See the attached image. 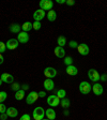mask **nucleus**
<instances>
[{
  "label": "nucleus",
  "instance_id": "9d476101",
  "mask_svg": "<svg viewBox=\"0 0 107 120\" xmlns=\"http://www.w3.org/2000/svg\"><path fill=\"white\" fill-rule=\"evenodd\" d=\"M0 79L2 80L3 82H7V84H11L12 85L14 82V76L10 73H2L1 76H0Z\"/></svg>",
  "mask_w": 107,
  "mask_h": 120
},
{
  "label": "nucleus",
  "instance_id": "58836bf2",
  "mask_svg": "<svg viewBox=\"0 0 107 120\" xmlns=\"http://www.w3.org/2000/svg\"><path fill=\"white\" fill-rule=\"evenodd\" d=\"M3 61H4V59H3V56H2V54H0V64H2Z\"/></svg>",
  "mask_w": 107,
  "mask_h": 120
},
{
  "label": "nucleus",
  "instance_id": "bb28decb",
  "mask_svg": "<svg viewBox=\"0 0 107 120\" xmlns=\"http://www.w3.org/2000/svg\"><path fill=\"white\" fill-rule=\"evenodd\" d=\"M7 98V94L5 91H0V103H3Z\"/></svg>",
  "mask_w": 107,
  "mask_h": 120
},
{
  "label": "nucleus",
  "instance_id": "f8f14e48",
  "mask_svg": "<svg viewBox=\"0 0 107 120\" xmlns=\"http://www.w3.org/2000/svg\"><path fill=\"white\" fill-rule=\"evenodd\" d=\"M45 11L42 10V9H39V10L34 11L33 13V18H34L35 22H41L43 18H45Z\"/></svg>",
  "mask_w": 107,
  "mask_h": 120
},
{
  "label": "nucleus",
  "instance_id": "20e7f679",
  "mask_svg": "<svg viewBox=\"0 0 107 120\" xmlns=\"http://www.w3.org/2000/svg\"><path fill=\"white\" fill-rule=\"evenodd\" d=\"M39 5H40V9H42V10L50 11L54 8V1H52V0H41L39 2Z\"/></svg>",
  "mask_w": 107,
  "mask_h": 120
},
{
  "label": "nucleus",
  "instance_id": "f3484780",
  "mask_svg": "<svg viewBox=\"0 0 107 120\" xmlns=\"http://www.w3.org/2000/svg\"><path fill=\"white\" fill-rule=\"evenodd\" d=\"M5 114L7 115V117L15 118V117H17V115H18V110H17V108H15V107H13V106H11V107L7 108Z\"/></svg>",
  "mask_w": 107,
  "mask_h": 120
},
{
  "label": "nucleus",
  "instance_id": "79ce46f5",
  "mask_svg": "<svg viewBox=\"0 0 107 120\" xmlns=\"http://www.w3.org/2000/svg\"><path fill=\"white\" fill-rule=\"evenodd\" d=\"M2 82H2V80H1V79H0V86L2 85Z\"/></svg>",
  "mask_w": 107,
  "mask_h": 120
},
{
  "label": "nucleus",
  "instance_id": "f03ea898",
  "mask_svg": "<svg viewBox=\"0 0 107 120\" xmlns=\"http://www.w3.org/2000/svg\"><path fill=\"white\" fill-rule=\"evenodd\" d=\"M46 102H47V104L49 105L52 108V107H57V106L60 105V99L56 94H52V95H49V97H47Z\"/></svg>",
  "mask_w": 107,
  "mask_h": 120
},
{
  "label": "nucleus",
  "instance_id": "393cba45",
  "mask_svg": "<svg viewBox=\"0 0 107 120\" xmlns=\"http://www.w3.org/2000/svg\"><path fill=\"white\" fill-rule=\"evenodd\" d=\"M56 95L59 98L60 100H62V99L65 98V95H66V91H65L64 89H59L56 91Z\"/></svg>",
  "mask_w": 107,
  "mask_h": 120
},
{
  "label": "nucleus",
  "instance_id": "39448f33",
  "mask_svg": "<svg viewBox=\"0 0 107 120\" xmlns=\"http://www.w3.org/2000/svg\"><path fill=\"white\" fill-rule=\"evenodd\" d=\"M100 76L101 75L99 74V72L96 70H94V69H89L88 70V77H89V79L91 82H97L100 80Z\"/></svg>",
  "mask_w": 107,
  "mask_h": 120
},
{
  "label": "nucleus",
  "instance_id": "ea45409f",
  "mask_svg": "<svg viewBox=\"0 0 107 120\" xmlns=\"http://www.w3.org/2000/svg\"><path fill=\"white\" fill-rule=\"evenodd\" d=\"M65 1H66V0H57V3H59V4H63V3H65Z\"/></svg>",
  "mask_w": 107,
  "mask_h": 120
},
{
  "label": "nucleus",
  "instance_id": "0eeeda50",
  "mask_svg": "<svg viewBox=\"0 0 107 120\" xmlns=\"http://www.w3.org/2000/svg\"><path fill=\"white\" fill-rule=\"evenodd\" d=\"M7 49H10V50H14L18 47V45H19V42H18L17 39H10V40H7Z\"/></svg>",
  "mask_w": 107,
  "mask_h": 120
},
{
  "label": "nucleus",
  "instance_id": "a211bd4d",
  "mask_svg": "<svg viewBox=\"0 0 107 120\" xmlns=\"http://www.w3.org/2000/svg\"><path fill=\"white\" fill-rule=\"evenodd\" d=\"M9 30H10L12 33H16V34H18V33L20 32V30H22V25H19V24H12V25L9 27Z\"/></svg>",
  "mask_w": 107,
  "mask_h": 120
},
{
  "label": "nucleus",
  "instance_id": "412c9836",
  "mask_svg": "<svg viewBox=\"0 0 107 120\" xmlns=\"http://www.w3.org/2000/svg\"><path fill=\"white\" fill-rule=\"evenodd\" d=\"M31 29H33V26H32V22H25L24 24L22 25V30L24 32H28L30 31Z\"/></svg>",
  "mask_w": 107,
  "mask_h": 120
},
{
  "label": "nucleus",
  "instance_id": "aec40b11",
  "mask_svg": "<svg viewBox=\"0 0 107 120\" xmlns=\"http://www.w3.org/2000/svg\"><path fill=\"white\" fill-rule=\"evenodd\" d=\"M46 17L49 22H55L56 18H57V13H56L55 10H50L48 11V13L46 14Z\"/></svg>",
  "mask_w": 107,
  "mask_h": 120
},
{
  "label": "nucleus",
  "instance_id": "f704fd0d",
  "mask_svg": "<svg viewBox=\"0 0 107 120\" xmlns=\"http://www.w3.org/2000/svg\"><path fill=\"white\" fill-rule=\"evenodd\" d=\"M65 3H66L67 5L72 7V5H74V4H75V1H74V0H66V1H65Z\"/></svg>",
  "mask_w": 107,
  "mask_h": 120
},
{
  "label": "nucleus",
  "instance_id": "72a5a7b5",
  "mask_svg": "<svg viewBox=\"0 0 107 120\" xmlns=\"http://www.w3.org/2000/svg\"><path fill=\"white\" fill-rule=\"evenodd\" d=\"M7 118L9 117H7V115L5 114V112L4 114H0V120H7Z\"/></svg>",
  "mask_w": 107,
  "mask_h": 120
},
{
  "label": "nucleus",
  "instance_id": "473e14b6",
  "mask_svg": "<svg viewBox=\"0 0 107 120\" xmlns=\"http://www.w3.org/2000/svg\"><path fill=\"white\" fill-rule=\"evenodd\" d=\"M7 112V107L3 103H0V114H4Z\"/></svg>",
  "mask_w": 107,
  "mask_h": 120
},
{
  "label": "nucleus",
  "instance_id": "cd10ccee",
  "mask_svg": "<svg viewBox=\"0 0 107 120\" xmlns=\"http://www.w3.org/2000/svg\"><path fill=\"white\" fill-rule=\"evenodd\" d=\"M63 62H64V64L66 65H71V64H73V59H72V57H64V60H63Z\"/></svg>",
  "mask_w": 107,
  "mask_h": 120
},
{
  "label": "nucleus",
  "instance_id": "4468645a",
  "mask_svg": "<svg viewBox=\"0 0 107 120\" xmlns=\"http://www.w3.org/2000/svg\"><path fill=\"white\" fill-rule=\"evenodd\" d=\"M92 91L95 95H101V94H103V92H104V88H103V86L101 85V84L94 82L92 85Z\"/></svg>",
  "mask_w": 107,
  "mask_h": 120
},
{
  "label": "nucleus",
  "instance_id": "ddd939ff",
  "mask_svg": "<svg viewBox=\"0 0 107 120\" xmlns=\"http://www.w3.org/2000/svg\"><path fill=\"white\" fill-rule=\"evenodd\" d=\"M43 86H44L46 91H52V90L55 89V82L50 78H46L44 80V82H43Z\"/></svg>",
  "mask_w": 107,
  "mask_h": 120
},
{
  "label": "nucleus",
  "instance_id": "c756f323",
  "mask_svg": "<svg viewBox=\"0 0 107 120\" xmlns=\"http://www.w3.org/2000/svg\"><path fill=\"white\" fill-rule=\"evenodd\" d=\"M5 50H7V45H5V43H3L2 41H0V54H3Z\"/></svg>",
  "mask_w": 107,
  "mask_h": 120
},
{
  "label": "nucleus",
  "instance_id": "7c9ffc66",
  "mask_svg": "<svg viewBox=\"0 0 107 120\" xmlns=\"http://www.w3.org/2000/svg\"><path fill=\"white\" fill-rule=\"evenodd\" d=\"M69 46H70L71 48H77V46H78V43L76 42V41L72 40V41H70V42H69Z\"/></svg>",
  "mask_w": 107,
  "mask_h": 120
},
{
  "label": "nucleus",
  "instance_id": "2eb2a0df",
  "mask_svg": "<svg viewBox=\"0 0 107 120\" xmlns=\"http://www.w3.org/2000/svg\"><path fill=\"white\" fill-rule=\"evenodd\" d=\"M65 72H66L67 75H71V76H75V75L78 74V69L75 65L71 64V65H67L66 69H65Z\"/></svg>",
  "mask_w": 107,
  "mask_h": 120
},
{
  "label": "nucleus",
  "instance_id": "e433bc0d",
  "mask_svg": "<svg viewBox=\"0 0 107 120\" xmlns=\"http://www.w3.org/2000/svg\"><path fill=\"white\" fill-rule=\"evenodd\" d=\"M20 89H22L24 91L27 89H29V85H27V84H24V85H22V87H20Z\"/></svg>",
  "mask_w": 107,
  "mask_h": 120
},
{
  "label": "nucleus",
  "instance_id": "2f4dec72",
  "mask_svg": "<svg viewBox=\"0 0 107 120\" xmlns=\"http://www.w3.org/2000/svg\"><path fill=\"white\" fill-rule=\"evenodd\" d=\"M19 120H31V116L29 114H24L22 115V117L19 118Z\"/></svg>",
  "mask_w": 107,
  "mask_h": 120
},
{
  "label": "nucleus",
  "instance_id": "b1692460",
  "mask_svg": "<svg viewBox=\"0 0 107 120\" xmlns=\"http://www.w3.org/2000/svg\"><path fill=\"white\" fill-rule=\"evenodd\" d=\"M57 43H58V46H60V47H63V46L66 44V38H65L64 35H60V37H58Z\"/></svg>",
  "mask_w": 107,
  "mask_h": 120
},
{
  "label": "nucleus",
  "instance_id": "6ab92c4d",
  "mask_svg": "<svg viewBox=\"0 0 107 120\" xmlns=\"http://www.w3.org/2000/svg\"><path fill=\"white\" fill-rule=\"evenodd\" d=\"M45 115H46V118L49 120H55L56 119V112L54 110V108H48V109L45 110Z\"/></svg>",
  "mask_w": 107,
  "mask_h": 120
},
{
  "label": "nucleus",
  "instance_id": "423d86ee",
  "mask_svg": "<svg viewBox=\"0 0 107 120\" xmlns=\"http://www.w3.org/2000/svg\"><path fill=\"white\" fill-rule=\"evenodd\" d=\"M44 75H45V77H47V78H50V79H52L54 77H56L58 74L57 70L56 69H54L52 67H47V68H45V70H44Z\"/></svg>",
  "mask_w": 107,
  "mask_h": 120
},
{
  "label": "nucleus",
  "instance_id": "dca6fc26",
  "mask_svg": "<svg viewBox=\"0 0 107 120\" xmlns=\"http://www.w3.org/2000/svg\"><path fill=\"white\" fill-rule=\"evenodd\" d=\"M54 52H55L56 57L60 58V59H62V58L65 57V50H64L63 47L57 46V47H55V49H54Z\"/></svg>",
  "mask_w": 107,
  "mask_h": 120
},
{
  "label": "nucleus",
  "instance_id": "4be33fe9",
  "mask_svg": "<svg viewBox=\"0 0 107 120\" xmlns=\"http://www.w3.org/2000/svg\"><path fill=\"white\" fill-rule=\"evenodd\" d=\"M71 105V101L69 100V99H66V98H64V99H62V100H60V106L62 108H65V109H67V108L70 107Z\"/></svg>",
  "mask_w": 107,
  "mask_h": 120
},
{
  "label": "nucleus",
  "instance_id": "1a4fd4ad",
  "mask_svg": "<svg viewBox=\"0 0 107 120\" xmlns=\"http://www.w3.org/2000/svg\"><path fill=\"white\" fill-rule=\"evenodd\" d=\"M37 99H39V94H37V92H35V91H31V92L27 95L26 103L29 104V105H31V104H33V103L37 102Z\"/></svg>",
  "mask_w": 107,
  "mask_h": 120
},
{
  "label": "nucleus",
  "instance_id": "4c0bfd02",
  "mask_svg": "<svg viewBox=\"0 0 107 120\" xmlns=\"http://www.w3.org/2000/svg\"><path fill=\"white\" fill-rule=\"evenodd\" d=\"M37 94H39V98H45L46 93H45L44 91H40V92H37Z\"/></svg>",
  "mask_w": 107,
  "mask_h": 120
},
{
  "label": "nucleus",
  "instance_id": "c9c22d12",
  "mask_svg": "<svg viewBox=\"0 0 107 120\" xmlns=\"http://www.w3.org/2000/svg\"><path fill=\"white\" fill-rule=\"evenodd\" d=\"M100 80H102V82H106L107 80V75L106 74H103L100 76Z\"/></svg>",
  "mask_w": 107,
  "mask_h": 120
},
{
  "label": "nucleus",
  "instance_id": "f257e3e1",
  "mask_svg": "<svg viewBox=\"0 0 107 120\" xmlns=\"http://www.w3.org/2000/svg\"><path fill=\"white\" fill-rule=\"evenodd\" d=\"M45 116V110L41 106H37L32 112V117L34 120H42Z\"/></svg>",
  "mask_w": 107,
  "mask_h": 120
},
{
  "label": "nucleus",
  "instance_id": "c85d7f7f",
  "mask_svg": "<svg viewBox=\"0 0 107 120\" xmlns=\"http://www.w3.org/2000/svg\"><path fill=\"white\" fill-rule=\"evenodd\" d=\"M33 26V29L34 30H40L41 28H42V24H41V22H34L32 24Z\"/></svg>",
  "mask_w": 107,
  "mask_h": 120
},
{
  "label": "nucleus",
  "instance_id": "a878e982",
  "mask_svg": "<svg viewBox=\"0 0 107 120\" xmlns=\"http://www.w3.org/2000/svg\"><path fill=\"white\" fill-rule=\"evenodd\" d=\"M20 87H22V85H19L18 82H13L12 85H11V89L13 90V91H18V90L20 89Z\"/></svg>",
  "mask_w": 107,
  "mask_h": 120
},
{
  "label": "nucleus",
  "instance_id": "9b49d317",
  "mask_svg": "<svg viewBox=\"0 0 107 120\" xmlns=\"http://www.w3.org/2000/svg\"><path fill=\"white\" fill-rule=\"evenodd\" d=\"M29 39H30V37H29V34H28V32L20 31V32L17 34V40H18V42L22 43V44H26V43H28Z\"/></svg>",
  "mask_w": 107,
  "mask_h": 120
},
{
  "label": "nucleus",
  "instance_id": "37998d69",
  "mask_svg": "<svg viewBox=\"0 0 107 120\" xmlns=\"http://www.w3.org/2000/svg\"><path fill=\"white\" fill-rule=\"evenodd\" d=\"M42 120H49V119H47V118H46V119H45V118H43Z\"/></svg>",
  "mask_w": 107,
  "mask_h": 120
},
{
  "label": "nucleus",
  "instance_id": "5701e85b",
  "mask_svg": "<svg viewBox=\"0 0 107 120\" xmlns=\"http://www.w3.org/2000/svg\"><path fill=\"white\" fill-rule=\"evenodd\" d=\"M14 97H15V99H16L17 101L22 100V99L25 98V91H24L22 89H19L18 91H16V92H15Z\"/></svg>",
  "mask_w": 107,
  "mask_h": 120
},
{
  "label": "nucleus",
  "instance_id": "7ed1b4c3",
  "mask_svg": "<svg viewBox=\"0 0 107 120\" xmlns=\"http://www.w3.org/2000/svg\"><path fill=\"white\" fill-rule=\"evenodd\" d=\"M91 90H92V86L88 82H81L79 84V92L81 94H89Z\"/></svg>",
  "mask_w": 107,
  "mask_h": 120
},
{
  "label": "nucleus",
  "instance_id": "a19ab883",
  "mask_svg": "<svg viewBox=\"0 0 107 120\" xmlns=\"http://www.w3.org/2000/svg\"><path fill=\"white\" fill-rule=\"evenodd\" d=\"M64 115H65V116H69V110H67V109L64 110Z\"/></svg>",
  "mask_w": 107,
  "mask_h": 120
},
{
  "label": "nucleus",
  "instance_id": "6e6552de",
  "mask_svg": "<svg viewBox=\"0 0 107 120\" xmlns=\"http://www.w3.org/2000/svg\"><path fill=\"white\" fill-rule=\"evenodd\" d=\"M77 50L79 52V55L81 56H87L90 52V48L86 43H81V44H78L77 46Z\"/></svg>",
  "mask_w": 107,
  "mask_h": 120
}]
</instances>
